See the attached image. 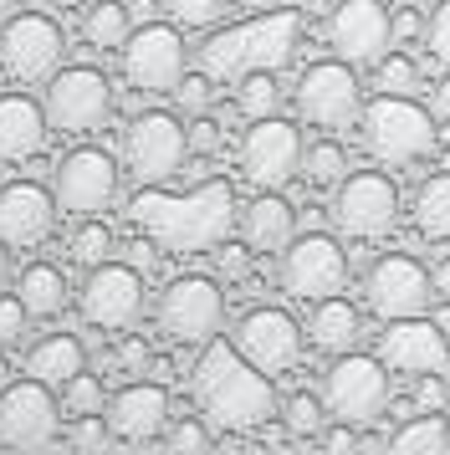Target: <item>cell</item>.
Returning <instances> with one entry per match:
<instances>
[{
	"label": "cell",
	"instance_id": "cell-1",
	"mask_svg": "<svg viewBox=\"0 0 450 455\" xmlns=\"http://www.w3.org/2000/svg\"><path fill=\"white\" fill-rule=\"evenodd\" d=\"M128 215L169 256H200V251H215L236 230V189L225 180H210L195 195H164V189L143 185L128 200Z\"/></svg>",
	"mask_w": 450,
	"mask_h": 455
},
{
	"label": "cell",
	"instance_id": "cell-2",
	"mask_svg": "<svg viewBox=\"0 0 450 455\" xmlns=\"http://www.w3.org/2000/svg\"><path fill=\"white\" fill-rule=\"evenodd\" d=\"M189 389H195V404H200V414L215 430H236V435L261 430L266 419L282 410L277 389H271V373L245 363L236 353V343H225V338L205 343L200 363L189 373Z\"/></svg>",
	"mask_w": 450,
	"mask_h": 455
},
{
	"label": "cell",
	"instance_id": "cell-3",
	"mask_svg": "<svg viewBox=\"0 0 450 455\" xmlns=\"http://www.w3.org/2000/svg\"><path fill=\"white\" fill-rule=\"evenodd\" d=\"M364 128V148L379 164H420L435 154V113L425 103H414L409 92H379L374 103L358 113Z\"/></svg>",
	"mask_w": 450,
	"mask_h": 455
},
{
	"label": "cell",
	"instance_id": "cell-4",
	"mask_svg": "<svg viewBox=\"0 0 450 455\" xmlns=\"http://www.w3.org/2000/svg\"><path fill=\"white\" fill-rule=\"evenodd\" d=\"M292 46H297V16H271V11H261L251 26H236V31H221L215 42L205 46V72L210 77H241V72H251V67H277L292 57Z\"/></svg>",
	"mask_w": 450,
	"mask_h": 455
},
{
	"label": "cell",
	"instance_id": "cell-5",
	"mask_svg": "<svg viewBox=\"0 0 450 455\" xmlns=\"http://www.w3.org/2000/svg\"><path fill=\"white\" fill-rule=\"evenodd\" d=\"M323 404L333 419H343V425H374L389 404V373H384V358H374V353H358L348 348L338 353L323 373Z\"/></svg>",
	"mask_w": 450,
	"mask_h": 455
},
{
	"label": "cell",
	"instance_id": "cell-6",
	"mask_svg": "<svg viewBox=\"0 0 450 455\" xmlns=\"http://www.w3.org/2000/svg\"><path fill=\"white\" fill-rule=\"evenodd\" d=\"M46 124L67 139H87L113 118V87L98 67H57L46 77Z\"/></svg>",
	"mask_w": 450,
	"mask_h": 455
},
{
	"label": "cell",
	"instance_id": "cell-7",
	"mask_svg": "<svg viewBox=\"0 0 450 455\" xmlns=\"http://www.w3.org/2000/svg\"><path fill=\"white\" fill-rule=\"evenodd\" d=\"M189 159V128H184L180 113H159V108H149L139 113L128 133H123V164L128 174L139 180V185H164V180H174Z\"/></svg>",
	"mask_w": 450,
	"mask_h": 455
},
{
	"label": "cell",
	"instance_id": "cell-8",
	"mask_svg": "<svg viewBox=\"0 0 450 455\" xmlns=\"http://www.w3.org/2000/svg\"><path fill=\"white\" fill-rule=\"evenodd\" d=\"M154 317H159L164 338L205 348V343L221 338V328H225V291H221L215 276H174V282L159 291Z\"/></svg>",
	"mask_w": 450,
	"mask_h": 455
},
{
	"label": "cell",
	"instance_id": "cell-9",
	"mask_svg": "<svg viewBox=\"0 0 450 455\" xmlns=\"http://www.w3.org/2000/svg\"><path fill=\"white\" fill-rule=\"evenodd\" d=\"M277 282H282V291L302 297V302L333 297V291H343V282H348V251L338 246L327 230L292 235L282 246V261H277Z\"/></svg>",
	"mask_w": 450,
	"mask_h": 455
},
{
	"label": "cell",
	"instance_id": "cell-10",
	"mask_svg": "<svg viewBox=\"0 0 450 455\" xmlns=\"http://www.w3.org/2000/svg\"><path fill=\"white\" fill-rule=\"evenodd\" d=\"M333 220L353 241H379L399 220V189L379 169H358L333 185Z\"/></svg>",
	"mask_w": 450,
	"mask_h": 455
},
{
	"label": "cell",
	"instance_id": "cell-11",
	"mask_svg": "<svg viewBox=\"0 0 450 455\" xmlns=\"http://www.w3.org/2000/svg\"><path fill=\"white\" fill-rule=\"evenodd\" d=\"M118 189H123V180H118L113 154H102V148H92V144L72 148L57 164V174H52V200H57V210L61 215H77V220L113 210Z\"/></svg>",
	"mask_w": 450,
	"mask_h": 455
},
{
	"label": "cell",
	"instance_id": "cell-12",
	"mask_svg": "<svg viewBox=\"0 0 450 455\" xmlns=\"http://www.w3.org/2000/svg\"><path fill=\"white\" fill-rule=\"evenodd\" d=\"M297 113L317 128H353L364 113V87H358V67H348L343 57L312 62L297 77Z\"/></svg>",
	"mask_w": 450,
	"mask_h": 455
},
{
	"label": "cell",
	"instance_id": "cell-13",
	"mask_svg": "<svg viewBox=\"0 0 450 455\" xmlns=\"http://www.w3.org/2000/svg\"><path fill=\"white\" fill-rule=\"evenodd\" d=\"M61 26L41 11H11L0 21V67L16 77V83H46L61 67Z\"/></svg>",
	"mask_w": 450,
	"mask_h": 455
},
{
	"label": "cell",
	"instance_id": "cell-14",
	"mask_svg": "<svg viewBox=\"0 0 450 455\" xmlns=\"http://www.w3.org/2000/svg\"><path fill=\"white\" fill-rule=\"evenodd\" d=\"M123 52V77L139 87V92H174L184 72H189V46L174 26L164 21H143L128 31Z\"/></svg>",
	"mask_w": 450,
	"mask_h": 455
},
{
	"label": "cell",
	"instance_id": "cell-15",
	"mask_svg": "<svg viewBox=\"0 0 450 455\" xmlns=\"http://www.w3.org/2000/svg\"><path fill=\"white\" fill-rule=\"evenodd\" d=\"M77 307L82 317L102 332H123L133 328L143 317V271L128 267V261H98V267L87 271V282L77 291Z\"/></svg>",
	"mask_w": 450,
	"mask_h": 455
},
{
	"label": "cell",
	"instance_id": "cell-16",
	"mask_svg": "<svg viewBox=\"0 0 450 455\" xmlns=\"http://www.w3.org/2000/svg\"><path fill=\"white\" fill-rule=\"evenodd\" d=\"M241 174L256 189L292 185V174H302V128H292L277 113L251 118V128L241 139Z\"/></svg>",
	"mask_w": 450,
	"mask_h": 455
},
{
	"label": "cell",
	"instance_id": "cell-17",
	"mask_svg": "<svg viewBox=\"0 0 450 455\" xmlns=\"http://www.w3.org/2000/svg\"><path fill=\"white\" fill-rule=\"evenodd\" d=\"M364 297L384 323L389 317H414V312L435 307V282H430V267H420L409 251H384L364 271Z\"/></svg>",
	"mask_w": 450,
	"mask_h": 455
},
{
	"label": "cell",
	"instance_id": "cell-18",
	"mask_svg": "<svg viewBox=\"0 0 450 455\" xmlns=\"http://www.w3.org/2000/svg\"><path fill=\"white\" fill-rule=\"evenodd\" d=\"M230 343H236V353L245 363H256L261 373H286V369H297V358H302L307 328H297V317L282 307H251V312H241Z\"/></svg>",
	"mask_w": 450,
	"mask_h": 455
},
{
	"label": "cell",
	"instance_id": "cell-19",
	"mask_svg": "<svg viewBox=\"0 0 450 455\" xmlns=\"http://www.w3.org/2000/svg\"><path fill=\"white\" fill-rule=\"evenodd\" d=\"M327 46L348 67H374L394 46V11L389 0H343L327 21Z\"/></svg>",
	"mask_w": 450,
	"mask_h": 455
},
{
	"label": "cell",
	"instance_id": "cell-20",
	"mask_svg": "<svg viewBox=\"0 0 450 455\" xmlns=\"http://www.w3.org/2000/svg\"><path fill=\"white\" fill-rule=\"evenodd\" d=\"M61 419V399L41 379H16L0 389V440L16 451H41L52 445Z\"/></svg>",
	"mask_w": 450,
	"mask_h": 455
},
{
	"label": "cell",
	"instance_id": "cell-21",
	"mask_svg": "<svg viewBox=\"0 0 450 455\" xmlns=\"http://www.w3.org/2000/svg\"><path fill=\"white\" fill-rule=\"evenodd\" d=\"M384 369H399L409 379L420 373H440L450 363V332L430 317V312H414V317H389L384 328Z\"/></svg>",
	"mask_w": 450,
	"mask_h": 455
},
{
	"label": "cell",
	"instance_id": "cell-22",
	"mask_svg": "<svg viewBox=\"0 0 450 455\" xmlns=\"http://www.w3.org/2000/svg\"><path fill=\"white\" fill-rule=\"evenodd\" d=\"M102 414H108V425H113L118 440L143 445V440H159L164 435L174 404H169V389H164L159 379H133V384H123V389L108 399Z\"/></svg>",
	"mask_w": 450,
	"mask_h": 455
},
{
	"label": "cell",
	"instance_id": "cell-23",
	"mask_svg": "<svg viewBox=\"0 0 450 455\" xmlns=\"http://www.w3.org/2000/svg\"><path fill=\"white\" fill-rule=\"evenodd\" d=\"M57 226V200L52 189L31 185V180H16V185L0 189V241L11 251H31L41 246Z\"/></svg>",
	"mask_w": 450,
	"mask_h": 455
},
{
	"label": "cell",
	"instance_id": "cell-24",
	"mask_svg": "<svg viewBox=\"0 0 450 455\" xmlns=\"http://www.w3.org/2000/svg\"><path fill=\"white\" fill-rule=\"evenodd\" d=\"M46 108L36 98H26V92H5L0 98V159H11V164H26V159H36L41 148H46Z\"/></svg>",
	"mask_w": 450,
	"mask_h": 455
},
{
	"label": "cell",
	"instance_id": "cell-25",
	"mask_svg": "<svg viewBox=\"0 0 450 455\" xmlns=\"http://www.w3.org/2000/svg\"><path fill=\"white\" fill-rule=\"evenodd\" d=\"M297 235V205L282 200V189H261L251 205L241 210V241L245 251L261 256H282V246Z\"/></svg>",
	"mask_w": 450,
	"mask_h": 455
},
{
	"label": "cell",
	"instance_id": "cell-26",
	"mask_svg": "<svg viewBox=\"0 0 450 455\" xmlns=\"http://www.w3.org/2000/svg\"><path fill=\"white\" fill-rule=\"evenodd\" d=\"M307 338H312V348H323L327 358H338V353L358 348V338H364V317L358 307L348 302V297H317L312 302V317H307Z\"/></svg>",
	"mask_w": 450,
	"mask_h": 455
},
{
	"label": "cell",
	"instance_id": "cell-27",
	"mask_svg": "<svg viewBox=\"0 0 450 455\" xmlns=\"http://www.w3.org/2000/svg\"><path fill=\"white\" fill-rule=\"evenodd\" d=\"M82 369H87V348H82L72 332H52V338L31 343V353H26V373L41 379V384H52V389H61Z\"/></svg>",
	"mask_w": 450,
	"mask_h": 455
},
{
	"label": "cell",
	"instance_id": "cell-28",
	"mask_svg": "<svg viewBox=\"0 0 450 455\" xmlns=\"http://www.w3.org/2000/svg\"><path fill=\"white\" fill-rule=\"evenodd\" d=\"M16 297L26 302L31 317H61L67 302H72V287H67L61 267H52V261H31V267L16 276Z\"/></svg>",
	"mask_w": 450,
	"mask_h": 455
},
{
	"label": "cell",
	"instance_id": "cell-29",
	"mask_svg": "<svg viewBox=\"0 0 450 455\" xmlns=\"http://www.w3.org/2000/svg\"><path fill=\"white\" fill-rule=\"evenodd\" d=\"M394 455H440L450 451V430H446V414L440 410H420L405 414V425L384 440Z\"/></svg>",
	"mask_w": 450,
	"mask_h": 455
},
{
	"label": "cell",
	"instance_id": "cell-30",
	"mask_svg": "<svg viewBox=\"0 0 450 455\" xmlns=\"http://www.w3.org/2000/svg\"><path fill=\"white\" fill-rule=\"evenodd\" d=\"M128 31H133V11L123 0H92L82 11V36H87V46H98V52H118L128 42Z\"/></svg>",
	"mask_w": 450,
	"mask_h": 455
},
{
	"label": "cell",
	"instance_id": "cell-31",
	"mask_svg": "<svg viewBox=\"0 0 450 455\" xmlns=\"http://www.w3.org/2000/svg\"><path fill=\"white\" fill-rule=\"evenodd\" d=\"M414 226L430 241H450V174H430L414 189Z\"/></svg>",
	"mask_w": 450,
	"mask_h": 455
},
{
	"label": "cell",
	"instance_id": "cell-32",
	"mask_svg": "<svg viewBox=\"0 0 450 455\" xmlns=\"http://www.w3.org/2000/svg\"><path fill=\"white\" fill-rule=\"evenodd\" d=\"M277 103H282V87H277L271 67H251L236 77V108L245 118H266V113H277Z\"/></svg>",
	"mask_w": 450,
	"mask_h": 455
},
{
	"label": "cell",
	"instance_id": "cell-33",
	"mask_svg": "<svg viewBox=\"0 0 450 455\" xmlns=\"http://www.w3.org/2000/svg\"><path fill=\"white\" fill-rule=\"evenodd\" d=\"M302 174L312 189H333L348 174V154L338 139H317V144H302Z\"/></svg>",
	"mask_w": 450,
	"mask_h": 455
},
{
	"label": "cell",
	"instance_id": "cell-34",
	"mask_svg": "<svg viewBox=\"0 0 450 455\" xmlns=\"http://www.w3.org/2000/svg\"><path fill=\"white\" fill-rule=\"evenodd\" d=\"M414 83H420V62L409 57L405 46H389L384 57L374 62V87L379 92H414Z\"/></svg>",
	"mask_w": 450,
	"mask_h": 455
},
{
	"label": "cell",
	"instance_id": "cell-35",
	"mask_svg": "<svg viewBox=\"0 0 450 455\" xmlns=\"http://www.w3.org/2000/svg\"><path fill=\"white\" fill-rule=\"evenodd\" d=\"M323 419H327V404H323V394H286L282 399V425L286 435H323Z\"/></svg>",
	"mask_w": 450,
	"mask_h": 455
},
{
	"label": "cell",
	"instance_id": "cell-36",
	"mask_svg": "<svg viewBox=\"0 0 450 455\" xmlns=\"http://www.w3.org/2000/svg\"><path fill=\"white\" fill-rule=\"evenodd\" d=\"M61 410L67 414H102L108 410V389H102L98 373H72L67 384H61Z\"/></svg>",
	"mask_w": 450,
	"mask_h": 455
},
{
	"label": "cell",
	"instance_id": "cell-37",
	"mask_svg": "<svg viewBox=\"0 0 450 455\" xmlns=\"http://www.w3.org/2000/svg\"><path fill=\"white\" fill-rule=\"evenodd\" d=\"M72 261H82V267H98V261H108L113 256V230L102 226L98 215H87L77 230H72Z\"/></svg>",
	"mask_w": 450,
	"mask_h": 455
},
{
	"label": "cell",
	"instance_id": "cell-38",
	"mask_svg": "<svg viewBox=\"0 0 450 455\" xmlns=\"http://www.w3.org/2000/svg\"><path fill=\"white\" fill-rule=\"evenodd\" d=\"M164 445H169L174 455L210 451V419H200V414H180V419H169V425H164Z\"/></svg>",
	"mask_w": 450,
	"mask_h": 455
},
{
	"label": "cell",
	"instance_id": "cell-39",
	"mask_svg": "<svg viewBox=\"0 0 450 455\" xmlns=\"http://www.w3.org/2000/svg\"><path fill=\"white\" fill-rule=\"evenodd\" d=\"M169 98L180 103L184 118H200V113H210V108H215V77H210V72H184Z\"/></svg>",
	"mask_w": 450,
	"mask_h": 455
},
{
	"label": "cell",
	"instance_id": "cell-40",
	"mask_svg": "<svg viewBox=\"0 0 450 455\" xmlns=\"http://www.w3.org/2000/svg\"><path fill=\"white\" fill-rule=\"evenodd\" d=\"M26 328H31V312L16 291H0V353H11L26 343Z\"/></svg>",
	"mask_w": 450,
	"mask_h": 455
},
{
	"label": "cell",
	"instance_id": "cell-41",
	"mask_svg": "<svg viewBox=\"0 0 450 455\" xmlns=\"http://www.w3.org/2000/svg\"><path fill=\"white\" fill-rule=\"evenodd\" d=\"M67 445H72V451H108V445H113V425H108V414H72Z\"/></svg>",
	"mask_w": 450,
	"mask_h": 455
},
{
	"label": "cell",
	"instance_id": "cell-42",
	"mask_svg": "<svg viewBox=\"0 0 450 455\" xmlns=\"http://www.w3.org/2000/svg\"><path fill=\"white\" fill-rule=\"evenodd\" d=\"M164 11H169L180 26H195V31H200V26L221 21L225 11H230V0H164Z\"/></svg>",
	"mask_w": 450,
	"mask_h": 455
},
{
	"label": "cell",
	"instance_id": "cell-43",
	"mask_svg": "<svg viewBox=\"0 0 450 455\" xmlns=\"http://www.w3.org/2000/svg\"><path fill=\"white\" fill-rule=\"evenodd\" d=\"M425 46L440 67H450V0H440L425 16Z\"/></svg>",
	"mask_w": 450,
	"mask_h": 455
},
{
	"label": "cell",
	"instance_id": "cell-44",
	"mask_svg": "<svg viewBox=\"0 0 450 455\" xmlns=\"http://www.w3.org/2000/svg\"><path fill=\"white\" fill-rule=\"evenodd\" d=\"M405 42H425V16H420V5H399L394 11V46Z\"/></svg>",
	"mask_w": 450,
	"mask_h": 455
},
{
	"label": "cell",
	"instance_id": "cell-45",
	"mask_svg": "<svg viewBox=\"0 0 450 455\" xmlns=\"http://www.w3.org/2000/svg\"><path fill=\"white\" fill-rule=\"evenodd\" d=\"M446 379H440V373H420V379H414V404H420V410H446Z\"/></svg>",
	"mask_w": 450,
	"mask_h": 455
},
{
	"label": "cell",
	"instance_id": "cell-46",
	"mask_svg": "<svg viewBox=\"0 0 450 455\" xmlns=\"http://www.w3.org/2000/svg\"><path fill=\"white\" fill-rule=\"evenodd\" d=\"M118 363H123L128 373H149L154 353H149V343H143V338H133V332H128V338L118 343Z\"/></svg>",
	"mask_w": 450,
	"mask_h": 455
},
{
	"label": "cell",
	"instance_id": "cell-47",
	"mask_svg": "<svg viewBox=\"0 0 450 455\" xmlns=\"http://www.w3.org/2000/svg\"><path fill=\"white\" fill-rule=\"evenodd\" d=\"M221 148V128H215V118H195L189 124V154H215Z\"/></svg>",
	"mask_w": 450,
	"mask_h": 455
},
{
	"label": "cell",
	"instance_id": "cell-48",
	"mask_svg": "<svg viewBox=\"0 0 450 455\" xmlns=\"http://www.w3.org/2000/svg\"><path fill=\"white\" fill-rule=\"evenodd\" d=\"M323 445H327V451H333V455H348V451H358L364 440L353 435V425H343V419H338V425H333V430L323 435Z\"/></svg>",
	"mask_w": 450,
	"mask_h": 455
},
{
	"label": "cell",
	"instance_id": "cell-49",
	"mask_svg": "<svg viewBox=\"0 0 450 455\" xmlns=\"http://www.w3.org/2000/svg\"><path fill=\"white\" fill-rule=\"evenodd\" d=\"M430 113H435V124H450V72L435 83V92H430Z\"/></svg>",
	"mask_w": 450,
	"mask_h": 455
},
{
	"label": "cell",
	"instance_id": "cell-50",
	"mask_svg": "<svg viewBox=\"0 0 450 455\" xmlns=\"http://www.w3.org/2000/svg\"><path fill=\"white\" fill-rule=\"evenodd\" d=\"M123 261L139 267V271H149L154 267V246H149V241H133V246H123Z\"/></svg>",
	"mask_w": 450,
	"mask_h": 455
},
{
	"label": "cell",
	"instance_id": "cell-51",
	"mask_svg": "<svg viewBox=\"0 0 450 455\" xmlns=\"http://www.w3.org/2000/svg\"><path fill=\"white\" fill-rule=\"evenodd\" d=\"M430 282H435V297H450V256H446L435 271H430Z\"/></svg>",
	"mask_w": 450,
	"mask_h": 455
},
{
	"label": "cell",
	"instance_id": "cell-52",
	"mask_svg": "<svg viewBox=\"0 0 450 455\" xmlns=\"http://www.w3.org/2000/svg\"><path fill=\"white\" fill-rule=\"evenodd\" d=\"M236 11H251V16H261V11H277V0H230Z\"/></svg>",
	"mask_w": 450,
	"mask_h": 455
},
{
	"label": "cell",
	"instance_id": "cell-53",
	"mask_svg": "<svg viewBox=\"0 0 450 455\" xmlns=\"http://www.w3.org/2000/svg\"><path fill=\"white\" fill-rule=\"evenodd\" d=\"M11 287V246H5V241H0V291Z\"/></svg>",
	"mask_w": 450,
	"mask_h": 455
},
{
	"label": "cell",
	"instance_id": "cell-54",
	"mask_svg": "<svg viewBox=\"0 0 450 455\" xmlns=\"http://www.w3.org/2000/svg\"><path fill=\"white\" fill-rule=\"evenodd\" d=\"M11 384V363H5V353H0V389Z\"/></svg>",
	"mask_w": 450,
	"mask_h": 455
},
{
	"label": "cell",
	"instance_id": "cell-55",
	"mask_svg": "<svg viewBox=\"0 0 450 455\" xmlns=\"http://www.w3.org/2000/svg\"><path fill=\"white\" fill-rule=\"evenodd\" d=\"M11 11H16V0H0V21H5V16H11Z\"/></svg>",
	"mask_w": 450,
	"mask_h": 455
},
{
	"label": "cell",
	"instance_id": "cell-56",
	"mask_svg": "<svg viewBox=\"0 0 450 455\" xmlns=\"http://www.w3.org/2000/svg\"><path fill=\"white\" fill-rule=\"evenodd\" d=\"M389 5H420V0H389Z\"/></svg>",
	"mask_w": 450,
	"mask_h": 455
},
{
	"label": "cell",
	"instance_id": "cell-57",
	"mask_svg": "<svg viewBox=\"0 0 450 455\" xmlns=\"http://www.w3.org/2000/svg\"><path fill=\"white\" fill-rule=\"evenodd\" d=\"M446 430H450V414H446Z\"/></svg>",
	"mask_w": 450,
	"mask_h": 455
}]
</instances>
